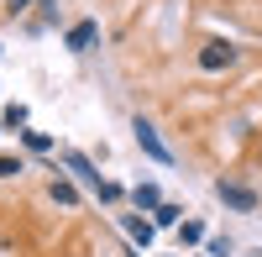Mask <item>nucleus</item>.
Listing matches in <instances>:
<instances>
[{
    "mask_svg": "<svg viewBox=\"0 0 262 257\" xmlns=\"http://www.w3.org/2000/svg\"><path fill=\"white\" fill-rule=\"evenodd\" d=\"M215 200H221V205H231V210H242V216H252V210H257V189H247V184H215Z\"/></svg>",
    "mask_w": 262,
    "mask_h": 257,
    "instance_id": "nucleus-3",
    "label": "nucleus"
},
{
    "mask_svg": "<svg viewBox=\"0 0 262 257\" xmlns=\"http://www.w3.org/2000/svg\"><path fill=\"white\" fill-rule=\"evenodd\" d=\"M48 195H53V205H79V189H74L69 179H53V184H48Z\"/></svg>",
    "mask_w": 262,
    "mask_h": 257,
    "instance_id": "nucleus-9",
    "label": "nucleus"
},
{
    "mask_svg": "<svg viewBox=\"0 0 262 257\" xmlns=\"http://www.w3.org/2000/svg\"><path fill=\"white\" fill-rule=\"evenodd\" d=\"M32 6H37V0H6V11H11V16H27Z\"/></svg>",
    "mask_w": 262,
    "mask_h": 257,
    "instance_id": "nucleus-14",
    "label": "nucleus"
},
{
    "mask_svg": "<svg viewBox=\"0 0 262 257\" xmlns=\"http://www.w3.org/2000/svg\"><path fill=\"white\" fill-rule=\"evenodd\" d=\"M131 132H137V147H142L152 163H173V147L158 137V126H152L147 116H137V121H131Z\"/></svg>",
    "mask_w": 262,
    "mask_h": 257,
    "instance_id": "nucleus-1",
    "label": "nucleus"
},
{
    "mask_svg": "<svg viewBox=\"0 0 262 257\" xmlns=\"http://www.w3.org/2000/svg\"><path fill=\"white\" fill-rule=\"evenodd\" d=\"M131 205H137V210H158V205H163L158 184H137V189H131Z\"/></svg>",
    "mask_w": 262,
    "mask_h": 257,
    "instance_id": "nucleus-7",
    "label": "nucleus"
},
{
    "mask_svg": "<svg viewBox=\"0 0 262 257\" xmlns=\"http://www.w3.org/2000/svg\"><path fill=\"white\" fill-rule=\"evenodd\" d=\"M21 174V158H6V153H0V179H16Z\"/></svg>",
    "mask_w": 262,
    "mask_h": 257,
    "instance_id": "nucleus-12",
    "label": "nucleus"
},
{
    "mask_svg": "<svg viewBox=\"0 0 262 257\" xmlns=\"http://www.w3.org/2000/svg\"><path fill=\"white\" fill-rule=\"evenodd\" d=\"M152 226H158V231H168V226H184V210H179V205H168V200H163L158 210H152Z\"/></svg>",
    "mask_w": 262,
    "mask_h": 257,
    "instance_id": "nucleus-8",
    "label": "nucleus"
},
{
    "mask_svg": "<svg viewBox=\"0 0 262 257\" xmlns=\"http://www.w3.org/2000/svg\"><path fill=\"white\" fill-rule=\"evenodd\" d=\"M179 242H184V247H200V242H205V226H200V221H184V226H179Z\"/></svg>",
    "mask_w": 262,
    "mask_h": 257,
    "instance_id": "nucleus-11",
    "label": "nucleus"
},
{
    "mask_svg": "<svg viewBox=\"0 0 262 257\" xmlns=\"http://www.w3.org/2000/svg\"><path fill=\"white\" fill-rule=\"evenodd\" d=\"M6 126H27V105H6Z\"/></svg>",
    "mask_w": 262,
    "mask_h": 257,
    "instance_id": "nucleus-13",
    "label": "nucleus"
},
{
    "mask_svg": "<svg viewBox=\"0 0 262 257\" xmlns=\"http://www.w3.org/2000/svg\"><path fill=\"white\" fill-rule=\"evenodd\" d=\"M21 142H27V153H53V137L48 132H21Z\"/></svg>",
    "mask_w": 262,
    "mask_h": 257,
    "instance_id": "nucleus-10",
    "label": "nucleus"
},
{
    "mask_svg": "<svg viewBox=\"0 0 262 257\" xmlns=\"http://www.w3.org/2000/svg\"><path fill=\"white\" fill-rule=\"evenodd\" d=\"M95 37H100V21H74L69 37H63V48H69V53H90Z\"/></svg>",
    "mask_w": 262,
    "mask_h": 257,
    "instance_id": "nucleus-4",
    "label": "nucleus"
},
{
    "mask_svg": "<svg viewBox=\"0 0 262 257\" xmlns=\"http://www.w3.org/2000/svg\"><path fill=\"white\" fill-rule=\"evenodd\" d=\"M121 226H126V237L137 242V247H147V242H152V231H158L152 221H142V210H137V216H121Z\"/></svg>",
    "mask_w": 262,
    "mask_h": 257,
    "instance_id": "nucleus-6",
    "label": "nucleus"
},
{
    "mask_svg": "<svg viewBox=\"0 0 262 257\" xmlns=\"http://www.w3.org/2000/svg\"><path fill=\"white\" fill-rule=\"evenodd\" d=\"M63 163H69V174H79V179H84V184H90V189H95V195H100V184H105V179L95 174V163H90V158H84V153H69V158H63Z\"/></svg>",
    "mask_w": 262,
    "mask_h": 257,
    "instance_id": "nucleus-5",
    "label": "nucleus"
},
{
    "mask_svg": "<svg viewBox=\"0 0 262 257\" xmlns=\"http://www.w3.org/2000/svg\"><path fill=\"white\" fill-rule=\"evenodd\" d=\"M194 63H200L205 74H226L231 63H236V42H226V37H210L205 48H200V58H194Z\"/></svg>",
    "mask_w": 262,
    "mask_h": 257,
    "instance_id": "nucleus-2",
    "label": "nucleus"
}]
</instances>
